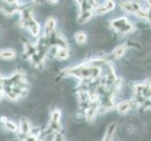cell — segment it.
Returning <instances> with one entry per match:
<instances>
[{"label": "cell", "mask_w": 151, "mask_h": 141, "mask_svg": "<svg viewBox=\"0 0 151 141\" xmlns=\"http://www.w3.org/2000/svg\"><path fill=\"white\" fill-rule=\"evenodd\" d=\"M112 27L119 33H129L133 29V25L125 17L114 20L112 22Z\"/></svg>", "instance_id": "obj_1"}, {"label": "cell", "mask_w": 151, "mask_h": 141, "mask_svg": "<svg viewBox=\"0 0 151 141\" xmlns=\"http://www.w3.org/2000/svg\"><path fill=\"white\" fill-rule=\"evenodd\" d=\"M120 6L122 9L124 10L126 13L129 14H135L137 16L138 13L143 9L141 6L136 3V2H128V1H122L120 3Z\"/></svg>", "instance_id": "obj_2"}, {"label": "cell", "mask_w": 151, "mask_h": 141, "mask_svg": "<svg viewBox=\"0 0 151 141\" xmlns=\"http://www.w3.org/2000/svg\"><path fill=\"white\" fill-rule=\"evenodd\" d=\"M114 8V2L112 0H106V2L99 6L96 9L98 14H105L109 12H111Z\"/></svg>", "instance_id": "obj_3"}, {"label": "cell", "mask_w": 151, "mask_h": 141, "mask_svg": "<svg viewBox=\"0 0 151 141\" xmlns=\"http://www.w3.org/2000/svg\"><path fill=\"white\" fill-rule=\"evenodd\" d=\"M133 103L132 101H124L118 103L117 106V111L120 114H126L128 113L132 107Z\"/></svg>", "instance_id": "obj_4"}, {"label": "cell", "mask_w": 151, "mask_h": 141, "mask_svg": "<svg viewBox=\"0 0 151 141\" xmlns=\"http://www.w3.org/2000/svg\"><path fill=\"white\" fill-rule=\"evenodd\" d=\"M20 131L24 134H27L31 131V125L27 118H22L20 121Z\"/></svg>", "instance_id": "obj_5"}, {"label": "cell", "mask_w": 151, "mask_h": 141, "mask_svg": "<svg viewBox=\"0 0 151 141\" xmlns=\"http://www.w3.org/2000/svg\"><path fill=\"white\" fill-rule=\"evenodd\" d=\"M27 25H28V27H29V30H30L31 34H32L33 36H37L39 34L40 25H39V24L36 22L35 20L29 18L28 21H27Z\"/></svg>", "instance_id": "obj_6"}, {"label": "cell", "mask_w": 151, "mask_h": 141, "mask_svg": "<svg viewBox=\"0 0 151 141\" xmlns=\"http://www.w3.org/2000/svg\"><path fill=\"white\" fill-rule=\"evenodd\" d=\"M126 49H127V46L126 44H122V45H119L117 46L116 49L113 51L112 53V56H114L116 59H120V57L125 54V52H126Z\"/></svg>", "instance_id": "obj_7"}, {"label": "cell", "mask_w": 151, "mask_h": 141, "mask_svg": "<svg viewBox=\"0 0 151 141\" xmlns=\"http://www.w3.org/2000/svg\"><path fill=\"white\" fill-rule=\"evenodd\" d=\"M0 57L3 59H13L15 57V53L12 49L0 50Z\"/></svg>", "instance_id": "obj_8"}, {"label": "cell", "mask_w": 151, "mask_h": 141, "mask_svg": "<svg viewBox=\"0 0 151 141\" xmlns=\"http://www.w3.org/2000/svg\"><path fill=\"white\" fill-rule=\"evenodd\" d=\"M116 123H112L107 129L103 141H112L113 140V135H114V131H116Z\"/></svg>", "instance_id": "obj_9"}, {"label": "cell", "mask_w": 151, "mask_h": 141, "mask_svg": "<svg viewBox=\"0 0 151 141\" xmlns=\"http://www.w3.org/2000/svg\"><path fill=\"white\" fill-rule=\"evenodd\" d=\"M55 27V21L53 18H50L45 24V29H44L45 33L47 35H50L54 31Z\"/></svg>", "instance_id": "obj_10"}, {"label": "cell", "mask_w": 151, "mask_h": 141, "mask_svg": "<svg viewBox=\"0 0 151 141\" xmlns=\"http://www.w3.org/2000/svg\"><path fill=\"white\" fill-rule=\"evenodd\" d=\"M68 56H69V52H68V50L65 48H59L55 53V57L57 59L64 60Z\"/></svg>", "instance_id": "obj_11"}, {"label": "cell", "mask_w": 151, "mask_h": 141, "mask_svg": "<svg viewBox=\"0 0 151 141\" xmlns=\"http://www.w3.org/2000/svg\"><path fill=\"white\" fill-rule=\"evenodd\" d=\"M87 38L86 35L84 32H77L75 34V41L78 44H84L86 43Z\"/></svg>", "instance_id": "obj_12"}, {"label": "cell", "mask_w": 151, "mask_h": 141, "mask_svg": "<svg viewBox=\"0 0 151 141\" xmlns=\"http://www.w3.org/2000/svg\"><path fill=\"white\" fill-rule=\"evenodd\" d=\"M97 114V108L93 107V106H90L89 108L86 110V119H88V121H92V119H95V116Z\"/></svg>", "instance_id": "obj_13"}, {"label": "cell", "mask_w": 151, "mask_h": 141, "mask_svg": "<svg viewBox=\"0 0 151 141\" xmlns=\"http://www.w3.org/2000/svg\"><path fill=\"white\" fill-rule=\"evenodd\" d=\"M61 118V111L55 110L51 115V122L52 123H59Z\"/></svg>", "instance_id": "obj_14"}, {"label": "cell", "mask_w": 151, "mask_h": 141, "mask_svg": "<svg viewBox=\"0 0 151 141\" xmlns=\"http://www.w3.org/2000/svg\"><path fill=\"white\" fill-rule=\"evenodd\" d=\"M5 126H6V128L10 132H17V130H18L17 125L13 121H7V122L5 123Z\"/></svg>", "instance_id": "obj_15"}, {"label": "cell", "mask_w": 151, "mask_h": 141, "mask_svg": "<svg viewBox=\"0 0 151 141\" xmlns=\"http://www.w3.org/2000/svg\"><path fill=\"white\" fill-rule=\"evenodd\" d=\"M52 141H64L63 134H60V133H56V134L54 137V139Z\"/></svg>", "instance_id": "obj_16"}, {"label": "cell", "mask_w": 151, "mask_h": 141, "mask_svg": "<svg viewBox=\"0 0 151 141\" xmlns=\"http://www.w3.org/2000/svg\"><path fill=\"white\" fill-rule=\"evenodd\" d=\"M148 22L151 24V9H149L148 10H147V17H145Z\"/></svg>", "instance_id": "obj_17"}, {"label": "cell", "mask_w": 151, "mask_h": 141, "mask_svg": "<svg viewBox=\"0 0 151 141\" xmlns=\"http://www.w3.org/2000/svg\"><path fill=\"white\" fill-rule=\"evenodd\" d=\"M25 141H38V140H37V138H36L35 135L31 134V135H29V137L27 139H25Z\"/></svg>", "instance_id": "obj_18"}, {"label": "cell", "mask_w": 151, "mask_h": 141, "mask_svg": "<svg viewBox=\"0 0 151 141\" xmlns=\"http://www.w3.org/2000/svg\"><path fill=\"white\" fill-rule=\"evenodd\" d=\"M7 3H9V4H14L15 2L17 1V0H5Z\"/></svg>", "instance_id": "obj_19"}, {"label": "cell", "mask_w": 151, "mask_h": 141, "mask_svg": "<svg viewBox=\"0 0 151 141\" xmlns=\"http://www.w3.org/2000/svg\"><path fill=\"white\" fill-rule=\"evenodd\" d=\"M50 1V3H52V4H56L57 2H58V0H49Z\"/></svg>", "instance_id": "obj_20"}, {"label": "cell", "mask_w": 151, "mask_h": 141, "mask_svg": "<svg viewBox=\"0 0 151 141\" xmlns=\"http://www.w3.org/2000/svg\"><path fill=\"white\" fill-rule=\"evenodd\" d=\"M2 97H3V91L1 90V88H0V101L2 100Z\"/></svg>", "instance_id": "obj_21"}]
</instances>
